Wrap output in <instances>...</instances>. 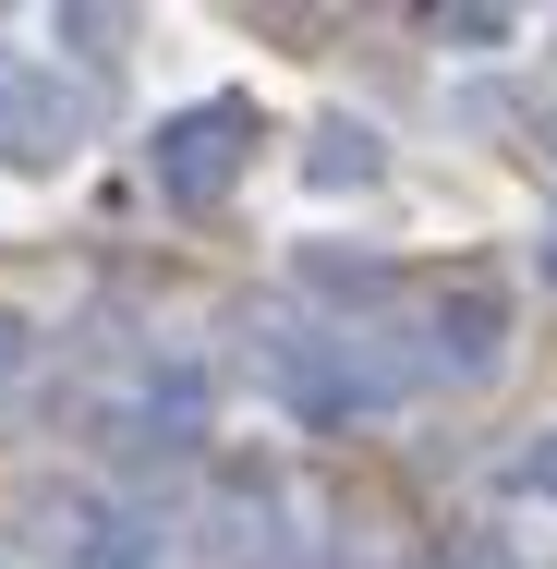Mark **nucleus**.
Returning <instances> with one entry per match:
<instances>
[{
    "label": "nucleus",
    "instance_id": "obj_1",
    "mask_svg": "<svg viewBox=\"0 0 557 569\" xmlns=\"http://www.w3.org/2000/svg\"><path fill=\"white\" fill-rule=\"evenodd\" d=\"M242 133H255V121L230 110V98H207V110H170L158 133H146V170H158V194H170V207H219L230 182H242V158H255Z\"/></svg>",
    "mask_w": 557,
    "mask_h": 569
},
{
    "label": "nucleus",
    "instance_id": "obj_2",
    "mask_svg": "<svg viewBox=\"0 0 557 569\" xmlns=\"http://www.w3.org/2000/svg\"><path fill=\"white\" fill-rule=\"evenodd\" d=\"M0 158H24V170L73 158V98H61V73H37V61L0 73Z\"/></svg>",
    "mask_w": 557,
    "mask_h": 569
},
{
    "label": "nucleus",
    "instance_id": "obj_3",
    "mask_svg": "<svg viewBox=\"0 0 557 569\" xmlns=\"http://www.w3.org/2000/svg\"><path fill=\"white\" fill-rule=\"evenodd\" d=\"M376 170H388V146H376V121H316V158H304V182H316V194H339V182L364 194Z\"/></svg>",
    "mask_w": 557,
    "mask_h": 569
},
{
    "label": "nucleus",
    "instance_id": "obj_4",
    "mask_svg": "<svg viewBox=\"0 0 557 569\" xmlns=\"http://www.w3.org/2000/svg\"><path fill=\"white\" fill-rule=\"evenodd\" d=\"M497 328H509V316H497L485 291H460V303L437 316V363L448 376H485V363H497Z\"/></svg>",
    "mask_w": 557,
    "mask_h": 569
},
{
    "label": "nucleus",
    "instance_id": "obj_5",
    "mask_svg": "<svg viewBox=\"0 0 557 569\" xmlns=\"http://www.w3.org/2000/svg\"><path fill=\"white\" fill-rule=\"evenodd\" d=\"M509 485H521V497H557V437H546V449H521V460H509Z\"/></svg>",
    "mask_w": 557,
    "mask_h": 569
},
{
    "label": "nucleus",
    "instance_id": "obj_6",
    "mask_svg": "<svg viewBox=\"0 0 557 569\" xmlns=\"http://www.w3.org/2000/svg\"><path fill=\"white\" fill-rule=\"evenodd\" d=\"M12 363H24V328H12V316H0V376H12Z\"/></svg>",
    "mask_w": 557,
    "mask_h": 569
},
{
    "label": "nucleus",
    "instance_id": "obj_7",
    "mask_svg": "<svg viewBox=\"0 0 557 569\" xmlns=\"http://www.w3.org/2000/svg\"><path fill=\"white\" fill-rule=\"evenodd\" d=\"M534 267H546V279H557V219H546V242H534Z\"/></svg>",
    "mask_w": 557,
    "mask_h": 569
}]
</instances>
